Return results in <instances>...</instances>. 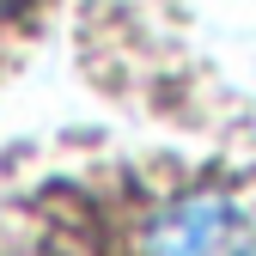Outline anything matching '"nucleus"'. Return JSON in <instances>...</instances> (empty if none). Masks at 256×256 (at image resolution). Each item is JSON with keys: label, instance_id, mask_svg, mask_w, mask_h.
Masks as SVG:
<instances>
[{"label": "nucleus", "instance_id": "f03ea898", "mask_svg": "<svg viewBox=\"0 0 256 256\" xmlns=\"http://www.w3.org/2000/svg\"><path fill=\"white\" fill-rule=\"evenodd\" d=\"M18 6H30V0H0V18H12Z\"/></svg>", "mask_w": 256, "mask_h": 256}, {"label": "nucleus", "instance_id": "f257e3e1", "mask_svg": "<svg viewBox=\"0 0 256 256\" xmlns=\"http://www.w3.org/2000/svg\"><path fill=\"white\" fill-rule=\"evenodd\" d=\"M140 256H256V226L232 196H177L140 226Z\"/></svg>", "mask_w": 256, "mask_h": 256}]
</instances>
